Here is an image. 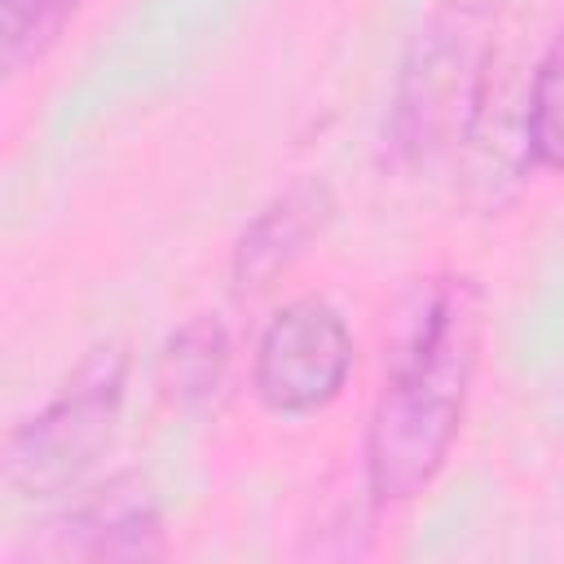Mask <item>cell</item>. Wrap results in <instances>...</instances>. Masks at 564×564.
I'll return each mask as SVG.
<instances>
[{
    "mask_svg": "<svg viewBox=\"0 0 564 564\" xmlns=\"http://www.w3.org/2000/svg\"><path fill=\"white\" fill-rule=\"evenodd\" d=\"M489 9L485 0H441L419 31L397 97V141L432 154L454 128L480 110L489 79Z\"/></svg>",
    "mask_w": 564,
    "mask_h": 564,
    "instance_id": "3957f363",
    "label": "cell"
},
{
    "mask_svg": "<svg viewBox=\"0 0 564 564\" xmlns=\"http://www.w3.org/2000/svg\"><path fill=\"white\" fill-rule=\"evenodd\" d=\"M524 150L538 167L564 172V31L546 44L524 101Z\"/></svg>",
    "mask_w": 564,
    "mask_h": 564,
    "instance_id": "ba28073f",
    "label": "cell"
},
{
    "mask_svg": "<svg viewBox=\"0 0 564 564\" xmlns=\"http://www.w3.org/2000/svg\"><path fill=\"white\" fill-rule=\"evenodd\" d=\"M225 366H229L225 326L216 317H194L167 339L159 357V383L181 405H203L225 383Z\"/></svg>",
    "mask_w": 564,
    "mask_h": 564,
    "instance_id": "52a82bcc",
    "label": "cell"
},
{
    "mask_svg": "<svg viewBox=\"0 0 564 564\" xmlns=\"http://www.w3.org/2000/svg\"><path fill=\"white\" fill-rule=\"evenodd\" d=\"M128 357L123 348H97L62 392L13 427L4 445V485L18 498H48L70 489L115 441L123 410Z\"/></svg>",
    "mask_w": 564,
    "mask_h": 564,
    "instance_id": "7a4b0ae2",
    "label": "cell"
},
{
    "mask_svg": "<svg viewBox=\"0 0 564 564\" xmlns=\"http://www.w3.org/2000/svg\"><path fill=\"white\" fill-rule=\"evenodd\" d=\"M79 0H0V57L4 70L18 75L26 62H35L62 31V22L75 13Z\"/></svg>",
    "mask_w": 564,
    "mask_h": 564,
    "instance_id": "9c48e42d",
    "label": "cell"
},
{
    "mask_svg": "<svg viewBox=\"0 0 564 564\" xmlns=\"http://www.w3.org/2000/svg\"><path fill=\"white\" fill-rule=\"evenodd\" d=\"M485 348V295L441 278L392 352L366 427V489L379 502L419 498L445 467Z\"/></svg>",
    "mask_w": 564,
    "mask_h": 564,
    "instance_id": "6da1fadb",
    "label": "cell"
},
{
    "mask_svg": "<svg viewBox=\"0 0 564 564\" xmlns=\"http://www.w3.org/2000/svg\"><path fill=\"white\" fill-rule=\"evenodd\" d=\"M335 198L322 181H295L282 194H273L251 225L238 234L234 247V286L242 295H256L273 286L278 273H286L330 225Z\"/></svg>",
    "mask_w": 564,
    "mask_h": 564,
    "instance_id": "5b68a950",
    "label": "cell"
},
{
    "mask_svg": "<svg viewBox=\"0 0 564 564\" xmlns=\"http://www.w3.org/2000/svg\"><path fill=\"white\" fill-rule=\"evenodd\" d=\"M163 551V516L141 476L106 480L66 516L57 542V555L75 560H159Z\"/></svg>",
    "mask_w": 564,
    "mask_h": 564,
    "instance_id": "8992f818",
    "label": "cell"
},
{
    "mask_svg": "<svg viewBox=\"0 0 564 564\" xmlns=\"http://www.w3.org/2000/svg\"><path fill=\"white\" fill-rule=\"evenodd\" d=\"M352 375V330L322 295H300L273 313L256 344V392L273 414L326 410Z\"/></svg>",
    "mask_w": 564,
    "mask_h": 564,
    "instance_id": "277c9868",
    "label": "cell"
}]
</instances>
